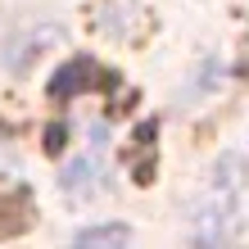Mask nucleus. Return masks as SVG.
I'll list each match as a JSON object with an SVG mask.
<instances>
[{
	"label": "nucleus",
	"instance_id": "f257e3e1",
	"mask_svg": "<svg viewBox=\"0 0 249 249\" xmlns=\"http://www.w3.org/2000/svg\"><path fill=\"white\" fill-rule=\"evenodd\" d=\"M82 240H86V245H91V240H123V231H118V227H113V231H86Z\"/></svg>",
	"mask_w": 249,
	"mask_h": 249
}]
</instances>
